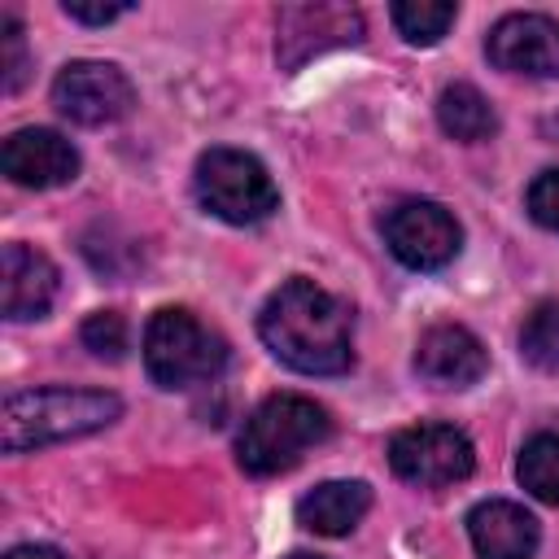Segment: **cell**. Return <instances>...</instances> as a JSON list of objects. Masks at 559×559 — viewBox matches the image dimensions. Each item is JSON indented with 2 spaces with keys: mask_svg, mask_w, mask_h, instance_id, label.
<instances>
[{
  "mask_svg": "<svg viewBox=\"0 0 559 559\" xmlns=\"http://www.w3.org/2000/svg\"><path fill=\"white\" fill-rule=\"evenodd\" d=\"M258 336L284 367L301 376H341L354 362L349 306L301 275L266 297L258 314Z\"/></svg>",
  "mask_w": 559,
  "mask_h": 559,
  "instance_id": "obj_1",
  "label": "cell"
},
{
  "mask_svg": "<svg viewBox=\"0 0 559 559\" xmlns=\"http://www.w3.org/2000/svg\"><path fill=\"white\" fill-rule=\"evenodd\" d=\"M118 415H122V402L118 393H105V389H66V384L22 389V393H9L0 406V441H4V454H26L52 441L100 432Z\"/></svg>",
  "mask_w": 559,
  "mask_h": 559,
  "instance_id": "obj_2",
  "label": "cell"
},
{
  "mask_svg": "<svg viewBox=\"0 0 559 559\" xmlns=\"http://www.w3.org/2000/svg\"><path fill=\"white\" fill-rule=\"evenodd\" d=\"M332 437V419L314 397L271 393L236 437V463L249 476H280Z\"/></svg>",
  "mask_w": 559,
  "mask_h": 559,
  "instance_id": "obj_3",
  "label": "cell"
},
{
  "mask_svg": "<svg viewBox=\"0 0 559 559\" xmlns=\"http://www.w3.org/2000/svg\"><path fill=\"white\" fill-rule=\"evenodd\" d=\"M144 367L157 389L210 384L227 367V341L214 328H205L192 310L166 306L144 328Z\"/></svg>",
  "mask_w": 559,
  "mask_h": 559,
  "instance_id": "obj_4",
  "label": "cell"
},
{
  "mask_svg": "<svg viewBox=\"0 0 559 559\" xmlns=\"http://www.w3.org/2000/svg\"><path fill=\"white\" fill-rule=\"evenodd\" d=\"M197 201L231 227H253L280 210V188L253 153L210 148L197 162Z\"/></svg>",
  "mask_w": 559,
  "mask_h": 559,
  "instance_id": "obj_5",
  "label": "cell"
},
{
  "mask_svg": "<svg viewBox=\"0 0 559 559\" xmlns=\"http://www.w3.org/2000/svg\"><path fill=\"white\" fill-rule=\"evenodd\" d=\"M389 463L402 480H411L419 489H441V485L472 476L476 450H472L467 432L454 424H411V428L393 432Z\"/></svg>",
  "mask_w": 559,
  "mask_h": 559,
  "instance_id": "obj_6",
  "label": "cell"
},
{
  "mask_svg": "<svg viewBox=\"0 0 559 559\" xmlns=\"http://www.w3.org/2000/svg\"><path fill=\"white\" fill-rule=\"evenodd\" d=\"M384 245L411 271H441L445 262H454L463 231L445 205L415 197L384 214Z\"/></svg>",
  "mask_w": 559,
  "mask_h": 559,
  "instance_id": "obj_7",
  "label": "cell"
},
{
  "mask_svg": "<svg viewBox=\"0 0 559 559\" xmlns=\"http://www.w3.org/2000/svg\"><path fill=\"white\" fill-rule=\"evenodd\" d=\"M52 105L79 127H109L131 114L135 87L109 61H70L52 79Z\"/></svg>",
  "mask_w": 559,
  "mask_h": 559,
  "instance_id": "obj_8",
  "label": "cell"
},
{
  "mask_svg": "<svg viewBox=\"0 0 559 559\" xmlns=\"http://www.w3.org/2000/svg\"><path fill=\"white\" fill-rule=\"evenodd\" d=\"M358 39H362V13L349 4H284L275 13V57L284 70H297L310 57Z\"/></svg>",
  "mask_w": 559,
  "mask_h": 559,
  "instance_id": "obj_9",
  "label": "cell"
},
{
  "mask_svg": "<svg viewBox=\"0 0 559 559\" xmlns=\"http://www.w3.org/2000/svg\"><path fill=\"white\" fill-rule=\"evenodd\" d=\"M485 52L507 74L559 79V22L546 13H507L489 26Z\"/></svg>",
  "mask_w": 559,
  "mask_h": 559,
  "instance_id": "obj_10",
  "label": "cell"
},
{
  "mask_svg": "<svg viewBox=\"0 0 559 559\" xmlns=\"http://www.w3.org/2000/svg\"><path fill=\"white\" fill-rule=\"evenodd\" d=\"M0 166L22 188H61L79 175V148L48 127H22L4 140Z\"/></svg>",
  "mask_w": 559,
  "mask_h": 559,
  "instance_id": "obj_11",
  "label": "cell"
},
{
  "mask_svg": "<svg viewBox=\"0 0 559 559\" xmlns=\"http://www.w3.org/2000/svg\"><path fill=\"white\" fill-rule=\"evenodd\" d=\"M489 354L463 323H432L415 345V371L437 389H467L485 376Z\"/></svg>",
  "mask_w": 559,
  "mask_h": 559,
  "instance_id": "obj_12",
  "label": "cell"
},
{
  "mask_svg": "<svg viewBox=\"0 0 559 559\" xmlns=\"http://www.w3.org/2000/svg\"><path fill=\"white\" fill-rule=\"evenodd\" d=\"M57 297V266L48 262V253L31 249V245H4L0 249V310L4 319L22 323V319H39L48 314Z\"/></svg>",
  "mask_w": 559,
  "mask_h": 559,
  "instance_id": "obj_13",
  "label": "cell"
},
{
  "mask_svg": "<svg viewBox=\"0 0 559 559\" xmlns=\"http://www.w3.org/2000/svg\"><path fill=\"white\" fill-rule=\"evenodd\" d=\"M467 537L480 559H533L537 555V520L507 498L476 502L467 511Z\"/></svg>",
  "mask_w": 559,
  "mask_h": 559,
  "instance_id": "obj_14",
  "label": "cell"
},
{
  "mask_svg": "<svg viewBox=\"0 0 559 559\" xmlns=\"http://www.w3.org/2000/svg\"><path fill=\"white\" fill-rule=\"evenodd\" d=\"M371 507V489L362 480H323L297 498V524L319 537H345Z\"/></svg>",
  "mask_w": 559,
  "mask_h": 559,
  "instance_id": "obj_15",
  "label": "cell"
},
{
  "mask_svg": "<svg viewBox=\"0 0 559 559\" xmlns=\"http://www.w3.org/2000/svg\"><path fill=\"white\" fill-rule=\"evenodd\" d=\"M437 122L450 140H463V144H480L498 131V114H493L489 96L472 83H450L437 96Z\"/></svg>",
  "mask_w": 559,
  "mask_h": 559,
  "instance_id": "obj_16",
  "label": "cell"
},
{
  "mask_svg": "<svg viewBox=\"0 0 559 559\" xmlns=\"http://www.w3.org/2000/svg\"><path fill=\"white\" fill-rule=\"evenodd\" d=\"M515 476H520V485H524L537 502L559 507V437H555V432L528 437L524 450H520Z\"/></svg>",
  "mask_w": 559,
  "mask_h": 559,
  "instance_id": "obj_17",
  "label": "cell"
},
{
  "mask_svg": "<svg viewBox=\"0 0 559 559\" xmlns=\"http://www.w3.org/2000/svg\"><path fill=\"white\" fill-rule=\"evenodd\" d=\"M389 17H393V26H397V35H402L406 44L428 48V44H437V39L454 26L459 9L445 4V0H397V4L389 9Z\"/></svg>",
  "mask_w": 559,
  "mask_h": 559,
  "instance_id": "obj_18",
  "label": "cell"
},
{
  "mask_svg": "<svg viewBox=\"0 0 559 559\" xmlns=\"http://www.w3.org/2000/svg\"><path fill=\"white\" fill-rule=\"evenodd\" d=\"M520 354L537 371H559V301H537L524 314Z\"/></svg>",
  "mask_w": 559,
  "mask_h": 559,
  "instance_id": "obj_19",
  "label": "cell"
},
{
  "mask_svg": "<svg viewBox=\"0 0 559 559\" xmlns=\"http://www.w3.org/2000/svg\"><path fill=\"white\" fill-rule=\"evenodd\" d=\"M79 341H83V349H92L96 358L118 362V358L127 354V319H122L118 310H96V314L83 319Z\"/></svg>",
  "mask_w": 559,
  "mask_h": 559,
  "instance_id": "obj_20",
  "label": "cell"
},
{
  "mask_svg": "<svg viewBox=\"0 0 559 559\" xmlns=\"http://www.w3.org/2000/svg\"><path fill=\"white\" fill-rule=\"evenodd\" d=\"M0 70H4V92H17L26 83V70H31V57H26V35L17 26V17H0Z\"/></svg>",
  "mask_w": 559,
  "mask_h": 559,
  "instance_id": "obj_21",
  "label": "cell"
},
{
  "mask_svg": "<svg viewBox=\"0 0 559 559\" xmlns=\"http://www.w3.org/2000/svg\"><path fill=\"white\" fill-rule=\"evenodd\" d=\"M528 214H533V223L559 231V166L542 170V175L528 183Z\"/></svg>",
  "mask_w": 559,
  "mask_h": 559,
  "instance_id": "obj_22",
  "label": "cell"
},
{
  "mask_svg": "<svg viewBox=\"0 0 559 559\" xmlns=\"http://www.w3.org/2000/svg\"><path fill=\"white\" fill-rule=\"evenodd\" d=\"M74 22H87V26H105V22H114V17H122L131 4L127 0H114V4H87V0H66L61 4Z\"/></svg>",
  "mask_w": 559,
  "mask_h": 559,
  "instance_id": "obj_23",
  "label": "cell"
},
{
  "mask_svg": "<svg viewBox=\"0 0 559 559\" xmlns=\"http://www.w3.org/2000/svg\"><path fill=\"white\" fill-rule=\"evenodd\" d=\"M4 559H66L57 546H39V542H31V546H13Z\"/></svg>",
  "mask_w": 559,
  "mask_h": 559,
  "instance_id": "obj_24",
  "label": "cell"
},
{
  "mask_svg": "<svg viewBox=\"0 0 559 559\" xmlns=\"http://www.w3.org/2000/svg\"><path fill=\"white\" fill-rule=\"evenodd\" d=\"M542 135L559 144V114H550V118H542Z\"/></svg>",
  "mask_w": 559,
  "mask_h": 559,
  "instance_id": "obj_25",
  "label": "cell"
},
{
  "mask_svg": "<svg viewBox=\"0 0 559 559\" xmlns=\"http://www.w3.org/2000/svg\"><path fill=\"white\" fill-rule=\"evenodd\" d=\"M288 559H323V555H310V550H293Z\"/></svg>",
  "mask_w": 559,
  "mask_h": 559,
  "instance_id": "obj_26",
  "label": "cell"
}]
</instances>
